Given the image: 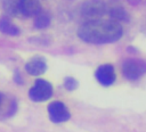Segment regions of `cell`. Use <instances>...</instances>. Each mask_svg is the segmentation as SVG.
<instances>
[{"label":"cell","mask_w":146,"mask_h":132,"mask_svg":"<svg viewBox=\"0 0 146 132\" xmlns=\"http://www.w3.org/2000/svg\"><path fill=\"white\" fill-rule=\"evenodd\" d=\"M0 32L7 35H11V36H16L19 34V28L11 23L9 19L7 18H1L0 19Z\"/></svg>","instance_id":"obj_10"},{"label":"cell","mask_w":146,"mask_h":132,"mask_svg":"<svg viewBox=\"0 0 146 132\" xmlns=\"http://www.w3.org/2000/svg\"><path fill=\"white\" fill-rule=\"evenodd\" d=\"M48 115L52 123H63L70 119L71 114L66 105L62 101H52L48 105Z\"/></svg>","instance_id":"obj_6"},{"label":"cell","mask_w":146,"mask_h":132,"mask_svg":"<svg viewBox=\"0 0 146 132\" xmlns=\"http://www.w3.org/2000/svg\"><path fill=\"white\" fill-rule=\"evenodd\" d=\"M107 14V7L103 0H87L81 6V15L87 20L99 19Z\"/></svg>","instance_id":"obj_4"},{"label":"cell","mask_w":146,"mask_h":132,"mask_svg":"<svg viewBox=\"0 0 146 132\" xmlns=\"http://www.w3.org/2000/svg\"><path fill=\"white\" fill-rule=\"evenodd\" d=\"M50 15L47 13V11H42L40 10L35 16H34V26L39 30H42V28H46L49 26L50 24Z\"/></svg>","instance_id":"obj_11"},{"label":"cell","mask_w":146,"mask_h":132,"mask_svg":"<svg viewBox=\"0 0 146 132\" xmlns=\"http://www.w3.org/2000/svg\"><path fill=\"white\" fill-rule=\"evenodd\" d=\"M51 96H52V85L50 84V82L43 79H38L29 91L30 99L35 102L46 101Z\"/></svg>","instance_id":"obj_5"},{"label":"cell","mask_w":146,"mask_h":132,"mask_svg":"<svg viewBox=\"0 0 146 132\" xmlns=\"http://www.w3.org/2000/svg\"><path fill=\"white\" fill-rule=\"evenodd\" d=\"M2 100H3V96H2V93L0 92V106H1V104H2Z\"/></svg>","instance_id":"obj_13"},{"label":"cell","mask_w":146,"mask_h":132,"mask_svg":"<svg viewBox=\"0 0 146 132\" xmlns=\"http://www.w3.org/2000/svg\"><path fill=\"white\" fill-rule=\"evenodd\" d=\"M107 14L110 15L111 19L115 20V22H128L129 16L128 13L125 11V9L122 6H113L110 9H107Z\"/></svg>","instance_id":"obj_9"},{"label":"cell","mask_w":146,"mask_h":132,"mask_svg":"<svg viewBox=\"0 0 146 132\" xmlns=\"http://www.w3.org/2000/svg\"><path fill=\"white\" fill-rule=\"evenodd\" d=\"M78 86H79V82H78L74 77H72V76L65 77V80H64V88H65L66 90L73 91V90H75Z\"/></svg>","instance_id":"obj_12"},{"label":"cell","mask_w":146,"mask_h":132,"mask_svg":"<svg viewBox=\"0 0 146 132\" xmlns=\"http://www.w3.org/2000/svg\"><path fill=\"white\" fill-rule=\"evenodd\" d=\"M95 76H96L97 81L102 85H104V86L112 85L114 83V81H115V77H116L114 67L111 64H103V65H100L96 69Z\"/></svg>","instance_id":"obj_7"},{"label":"cell","mask_w":146,"mask_h":132,"mask_svg":"<svg viewBox=\"0 0 146 132\" xmlns=\"http://www.w3.org/2000/svg\"><path fill=\"white\" fill-rule=\"evenodd\" d=\"M7 14L15 17H34L40 10L39 0H3Z\"/></svg>","instance_id":"obj_2"},{"label":"cell","mask_w":146,"mask_h":132,"mask_svg":"<svg viewBox=\"0 0 146 132\" xmlns=\"http://www.w3.org/2000/svg\"><path fill=\"white\" fill-rule=\"evenodd\" d=\"M25 71L33 76L41 75L47 71V61L42 56H34L25 64Z\"/></svg>","instance_id":"obj_8"},{"label":"cell","mask_w":146,"mask_h":132,"mask_svg":"<svg viewBox=\"0 0 146 132\" xmlns=\"http://www.w3.org/2000/svg\"><path fill=\"white\" fill-rule=\"evenodd\" d=\"M146 73V61L138 59V58H131L127 59L122 65V74L127 80L136 81L140 79Z\"/></svg>","instance_id":"obj_3"},{"label":"cell","mask_w":146,"mask_h":132,"mask_svg":"<svg viewBox=\"0 0 146 132\" xmlns=\"http://www.w3.org/2000/svg\"><path fill=\"white\" fill-rule=\"evenodd\" d=\"M122 25L113 19H92L83 23L78 30V36L91 44L113 43L121 39Z\"/></svg>","instance_id":"obj_1"}]
</instances>
